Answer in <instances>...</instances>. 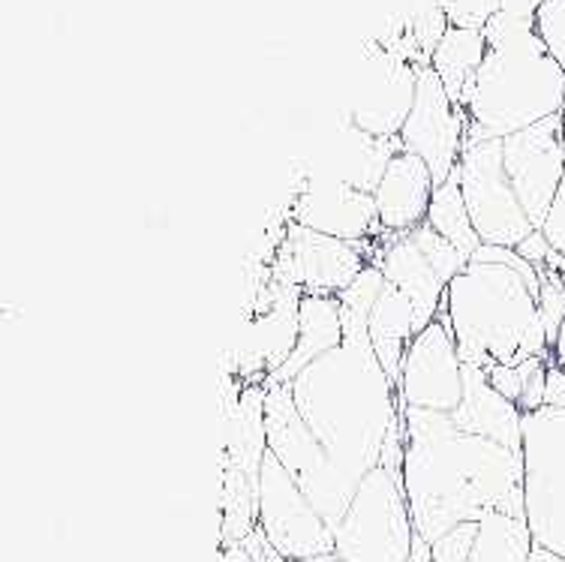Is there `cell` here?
Segmentation results:
<instances>
[{"label":"cell","instance_id":"1","mask_svg":"<svg viewBox=\"0 0 565 562\" xmlns=\"http://www.w3.org/2000/svg\"><path fill=\"white\" fill-rule=\"evenodd\" d=\"M401 478L418 539L434 544L457 523L490 511L523 518L521 452L460 431L443 412L401 406Z\"/></svg>","mask_w":565,"mask_h":562},{"label":"cell","instance_id":"2","mask_svg":"<svg viewBox=\"0 0 565 562\" xmlns=\"http://www.w3.org/2000/svg\"><path fill=\"white\" fill-rule=\"evenodd\" d=\"M343 343L316 358L289 382L298 415L326 455L352 481L376 469L385 436L401 418L397 385L382 370L367 335V316L343 310Z\"/></svg>","mask_w":565,"mask_h":562},{"label":"cell","instance_id":"3","mask_svg":"<svg viewBox=\"0 0 565 562\" xmlns=\"http://www.w3.org/2000/svg\"><path fill=\"white\" fill-rule=\"evenodd\" d=\"M542 274L518 250L484 247L448 283L439 319L451 328L463 364H521L554 356L544 335Z\"/></svg>","mask_w":565,"mask_h":562},{"label":"cell","instance_id":"4","mask_svg":"<svg viewBox=\"0 0 565 562\" xmlns=\"http://www.w3.org/2000/svg\"><path fill=\"white\" fill-rule=\"evenodd\" d=\"M481 33L488 54L463 97L467 145L509 139L563 115L565 70L544 49L535 22L497 12Z\"/></svg>","mask_w":565,"mask_h":562},{"label":"cell","instance_id":"5","mask_svg":"<svg viewBox=\"0 0 565 562\" xmlns=\"http://www.w3.org/2000/svg\"><path fill=\"white\" fill-rule=\"evenodd\" d=\"M265 385H268V401H265L268 452L286 466V473L298 481L316 511L334 530L347 515L349 502L359 490V481H352L326 455V448L319 445L305 418L295 410L289 385H274V382H265Z\"/></svg>","mask_w":565,"mask_h":562},{"label":"cell","instance_id":"6","mask_svg":"<svg viewBox=\"0 0 565 562\" xmlns=\"http://www.w3.org/2000/svg\"><path fill=\"white\" fill-rule=\"evenodd\" d=\"M415 523L403 478L370 469L334 527V551L347 562H413Z\"/></svg>","mask_w":565,"mask_h":562},{"label":"cell","instance_id":"7","mask_svg":"<svg viewBox=\"0 0 565 562\" xmlns=\"http://www.w3.org/2000/svg\"><path fill=\"white\" fill-rule=\"evenodd\" d=\"M523 518L539 548L565 556V410L523 415Z\"/></svg>","mask_w":565,"mask_h":562},{"label":"cell","instance_id":"8","mask_svg":"<svg viewBox=\"0 0 565 562\" xmlns=\"http://www.w3.org/2000/svg\"><path fill=\"white\" fill-rule=\"evenodd\" d=\"M457 174L481 244L518 250L533 232H539L505 174L502 139L467 145L457 162Z\"/></svg>","mask_w":565,"mask_h":562},{"label":"cell","instance_id":"9","mask_svg":"<svg viewBox=\"0 0 565 562\" xmlns=\"http://www.w3.org/2000/svg\"><path fill=\"white\" fill-rule=\"evenodd\" d=\"M367 265L364 244H347L286 220L268 271L274 280L298 286L305 295H340Z\"/></svg>","mask_w":565,"mask_h":562},{"label":"cell","instance_id":"10","mask_svg":"<svg viewBox=\"0 0 565 562\" xmlns=\"http://www.w3.org/2000/svg\"><path fill=\"white\" fill-rule=\"evenodd\" d=\"M259 530L286 562L334 551V530L271 452L259 473Z\"/></svg>","mask_w":565,"mask_h":562},{"label":"cell","instance_id":"11","mask_svg":"<svg viewBox=\"0 0 565 562\" xmlns=\"http://www.w3.org/2000/svg\"><path fill=\"white\" fill-rule=\"evenodd\" d=\"M403 151L415 153L427 162L436 187L446 184L467 148V115L448 97L439 76L430 64H418V91L415 106L401 130Z\"/></svg>","mask_w":565,"mask_h":562},{"label":"cell","instance_id":"12","mask_svg":"<svg viewBox=\"0 0 565 562\" xmlns=\"http://www.w3.org/2000/svg\"><path fill=\"white\" fill-rule=\"evenodd\" d=\"M397 403L406 410L451 412L463 403V358L443 319H434L413 337L397 379Z\"/></svg>","mask_w":565,"mask_h":562},{"label":"cell","instance_id":"13","mask_svg":"<svg viewBox=\"0 0 565 562\" xmlns=\"http://www.w3.org/2000/svg\"><path fill=\"white\" fill-rule=\"evenodd\" d=\"M418 64L394 49L376 45L361 66L359 85L349 106V127L373 139H397L415 106Z\"/></svg>","mask_w":565,"mask_h":562},{"label":"cell","instance_id":"14","mask_svg":"<svg viewBox=\"0 0 565 562\" xmlns=\"http://www.w3.org/2000/svg\"><path fill=\"white\" fill-rule=\"evenodd\" d=\"M502 166L523 211L530 214L535 229H542L565 174L559 115L502 139Z\"/></svg>","mask_w":565,"mask_h":562},{"label":"cell","instance_id":"15","mask_svg":"<svg viewBox=\"0 0 565 562\" xmlns=\"http://www.w3.org/2000/svg\"><path fill=\"white\" fill-rule=\"evenodd\" d=\"M289 220L347 244H367L382 232L373 193L326 174H310L301 184L289 208Z\"/></svg>","mask_w":565,"mask_h":562},{"label":"cell","instance_id":"16","mask_svg":"<svg viewBox=\"0 0 565 562\" xmlns=\"http://www.w3.org/2000/svg\"><path fill=\"white\" fill-rule=\"evenodd\" d=\"M364 250L370 265L382 271L385 283L409 295L415 307V331H424L434 319H439L448 283L436 274L424 250L415 244L413 232H380L370 241V247L364 244Z\"/></svg>","mask_w":565,"mask_h":562},{"label":"cell","instance_id":"17","mask_svg":"<svg viewBox=\"0 0 565 562\" xmlns=\"http://www.w3.org/2000/svg\"><path fill=\"white\" fill-rule=\"evenodd\" d=\"M533 532L521 515L490 511L479 520L457 523L430 544L434 562H526L533 553Z\"/></svg>","mask_w":565,"mask_h":562},{"label":"cell","instance_id":"18","mask_svg":"<svg viewBox=\"0 0 565 562\" xmlns=\"http://www.w3.org/2000/svg\"><path fill=\"white\" fill-rule=\"evenodd\" d=\"M436 181L427 162L409 151H397L376 187V214L382 232H413L427 220Z\"/></svg>","mask_w":565,"mask_h":562},{"label":"cell","instance_id":"19","mask_svg":"<svg viewBox=\"0 0 565 562\" xmlns=\"http://www.w3.org/2000/svg\"><path fill=\"white\" fill-rule=\"evenodd\" d=\"M451 422L460 431L521 452L523 412L518 403L502 397L488 382V370L479 364H463V403L451 412Z\"/></svg>","mask_w":565,"mask_h":562},{"label":"cell","instance_id":"20","mask_svg":"<svg viewBox=\"0 0 565 562\" xmlns=\"http://www.w3.org/2000/svg\"><path fill=\"white\" fill-rule=\"evenodd\" d=\"M265 382H244L226 397V424H223V464L238 466L241 473L259 485L262 460L268 455V424H265Z\"/></svg>","mask_w":565,"mask_h":562},{"label":"cell","instance_id":"21","mask_svg":"<svg viewBox=\"0 0 565 562\" xmlns=\"http://www.w3.org/2000/svg\"><path fill=\"white\" fill-rule=\"evenodd\" d=\"M298 343L292 356L286 358L280 370H274L268 382L274 385H289L298 373L310 368L316 358H322L331 349L343 343V316H340L338 295H305L301 310H298Z\"/></svg>","mask_w":565,"mask_h":562},{"label":"cell","instance_id":"22","mask_svg":"<svg viewBox=\"0 0 565 562\" xmlns=\"http://www.w3.org/2000/svg\"><path fill=\"white\" fill-rule=\"evenodd\" d=\"M367 335L370 343H373V352L380 358L382 370L397 385L406 347L418 335L415 331V307L409 301V295L401 293L392 283H385L380 298H376V304H373V310L367 316Z\"/></svg>","mask_w":565,"mask_h":562},{"label":"cell","instance_id":"23","mask_svg":"<svg viewBox=\"0 0 565 562\" xmlns=\"http://www.w3.org/2000/svg\"><path fill=\"white\" fill-rule=\"evenodd\" d=\"M397 151H403L401 139H373L367 132L349 127L347 139H343V145L338 148V157H334V166L319 169L313 174L338 178V181H347L355 190L376 193L382 174H385L388 162L394 160Z\"/></svg>","mask_w":565,"mask_h":562},{"label":"cell","instance_id":"24","mask_svg":"<svg viewBox=\"0 0 565 562\" xmlns=\"http://www.w3.org/2000/svg\"><path fill=\"white\" fill-rule=\"evenodd\" d=\"M484 54H488L484 33L463 31V28H451L443 36V43L436 45V52L430 54L434 73L448 91V97L455 99L460 108H463V97H467L472 78L484 64Z\"/></svg>","mask_w":565,"mask_h":562},{"label":"cell","instance_id":"25","mask_svg":"<svg viewBox=\"0 0 565 562\" xmlns=\"http://www.w3.org/2000/svg\"><path fill=\"white\" fill-rule=\"evenodd\" d=\"M427 226L434 229L436 235H443L446 241H451L457 250H463L469 259L479 253L484 244H481L479 232L472 226V216H469L467 199H463V190H460V174L457 169L451 172L446 184H439L434 190V199H430V208H427Z\"/></svg>","mask_w":565,"mask_h":562},{"label":"cell","instance_id":"26","mask_svg":"<svg viewBox=\"0 0 565 562\" xmlns=\"http://www.w3.org/2000/svg\"><path fill=\"white\" fill-rule=\"evenodd\" d=\"M220 548L241 544L259 527V485L238 466L223 464V502H220Z\"/></svg>","mask_w":565,"mask_h":562},{"label":"cell","instance_id":"27","mask_svg":"<svg viewBox=\"0 0 565 562\" xmlns=\"http://www.w3.org/2000/svg\"><path fill=\"white\" fill-rule=\"evenodd\" d=\"M413 238L415 244L424 250V256L430 259V265L436 268V274L443 277L446 283H451L460 274V271L467 268L469 256L463 250H457L451 241H446L443 235H436L434 229L422 223L418 229H413Z\"/></svg>","mask_w":565,"mask_h":562},{"label":"cell","instance_id":"28","mask_svg":"<svg viewBox=\"0 0 565 562\" xmlns=\"http://www.w3.org/2000/svg\"><path fill=\"white\" fill-rule=\"evenodd\" d=\"M542 274V295H539V307H542L544 335H547V347L554 352L556 340H559V328L565 322V283L559 274L551 268H539Z\"/></svg>","mask_w":565,"mask_h":562},{"label":"cell","instance_id":"29","mask_svg":"<svg viewBox=\"0 0 565 562\" xmlns=\"http://www.w3.org/2000/svg\"><path fill=\"white\" fill-rule=\"evenodd\" d=\"M535 33L565 70V0H544L535 12Z\"/></svg>","mask_w":565,"mask_h":562},{"label":"cell","instance_id":"30","mask_svg":"<svg viewBox=\"0 0 565 562\" xmlns=\"http://www.w3.org/2000/svg\"><path fill=\"white\" fill-rule=\"evenodd\" d=\"M451 28L484 31L488 22L502 10V0H439Z\"/></svg>","mask_w":565,"mask_h":562},{"label":"cell","instance_id":"31","mask_svg":"<svg viewBox=\"0 0 565 562\" xmlns=\"http://www.w3.org/2000/svg\"><path fill=\"white\" fill-rule=\"evenodd\" d=\"M539 232H542L544 238H547V244L554 247V253L565 256V174L563 184H559V190H556L554 195V205H551V211L544 216V223Z\"/></svg>","mask_w":565,"mask_h":562},{"label":"cell","instance_id":"32","mask_svg":"<svg viewBox=\"0 0 565 562\" xmlns=\"http://www.w3.org/2000/svg\"><path fill=\"white\" fill-rule=\"evenodd\" d=\"M544 406H554V410H565V370L559 368L551 356L547 364V385H544Z\"/></svg>","mask_w":565,"mask_h":562},{"label":"cell","instance_id":"33","mask_svg":"<svg viewBox=\"0 0 565 562\" xmlns=\"http://www.w3.org/2000/svg\"><path fill=\"white\" fill-rule=\"evenodd\" d=\"M551 253H554V247L547 244V238H544L542 232H533V235L518 247V256H523V259L530 262V265H535V268H544L547 259H551Z\"/></svg>","mask_w":565,"mask_h":562},{"label":"cell","instance_id":"34","mask_svg":"<svg viewBox=\"0 0 565 562\" xmlns=\"http://www.w3.org/2000/svg\"><path fill=\"white\" fill-rule=\"evenodd\" d=\"M544 0H502V10L511 19H523V22H535V12Z\"/></svg>","mask_w":565,"mask_h":562},{"label":"cell","instance_id":"35","mask_svg":"<svg viewBox=\"0 0 565 562\" xmlns=\"http://www.w3.org/2000/svg\"><path fill=\"white\" fill-rule=\"evenodd\" d=\"M220 562H253V556L244 544H226L220 548Z\"/></svg>","mask_w":565,"mask_h":562},{"label":"cell","instance_id":"36","mask_svg":"<svg viewBox=\"0 0 565 562\" xmlns=\"http://www.w3.org/2000/svg\"><path fill=\"white\" fill-rule=\"evenodd\" d=\"M526 562H565V556H559V553L547 551V548H539V544H535Z\"/></svg>","mask_w":565,"mask_h":562},{"label":"cell","instance_id":"37","mask_svg":"<svg viewBox=\"0 0 565 562\" xmlns=\"http://www.w3.org/2000/svg\"><path fill=\"white\" fill-rule=\"evenodd\" d=\"M554 361L565 370V322L563 328H559V340H556V347H554Z\"/></svg>","mask_w":565,"mask_h":562},{"label":"cell","instance_id":"38","mask_svg":"<svg viewBox=\"0 0 565 562\" xmlns=\"http://www.w3.org/2000/svg\"><path fill=\"white\" fill-rule=\"evenodd\" d=\"M298 562H347V560H343L338 551H328V553H316V556H307V560H298Z\"/></svg>","mask_w":565,"mask_h":562},{"label":"cell","instance_id":"39","mask_svg":"<svg viewBox=\"0 0 565 562\" xmlns=\"http://www.w3.org/2000/svg\"><path fill=\"white\" fill-rule=\"evenodd\" d=\"M559 120H563V153H565V108H563V115H559Z\"/></svg>","mask_w":565,"mask_h":562}]
</instances>
